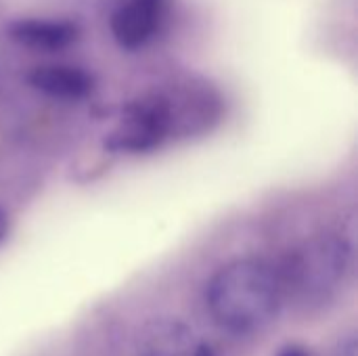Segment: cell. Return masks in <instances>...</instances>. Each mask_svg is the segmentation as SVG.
Here are the masks:
<instances>
[{"label": "cell", "instance_id": "cell-11", "mask_svg": "<svg viewBox=\"0 0 358 356\" xmlns=\"http://www.w3.org/2000/svg\"><path fill=\"white\" fill-rule=\"evenodd\" d=\"M191 356H218V355H216V350H214V346H212V344H208V342H197V346H195V350L191 353Z\"/></svg>", "mask_w": 358, "mask_h": 356}, {"label": "cell", "instance_id": "cell-7", "mask_svg": "<svg viewBox=\"0 0 358 356\" xmlns=\"http://www.w3.org/2000/svg\"><path fill=\"white\" fill-rule=\"evenodd\" d=\"M8 36L13 42L38 50V52H59L69 48L80 38V27L65 19H17L8 25Z\"/></svg>", "mask_w": 358, "mask_h": 356}, {"label": "cell", "instance_id": "cell-4", "mask_svg": "<svg viewBox=\"0 0 358 356\" xmlns=\"http://www.w3.org/2000/svg\"><path fill=\"white\" fill-rule=\"evenodd\" d=\"M172 0H115L109 15L113 40L126 50L151 44L164 29Z\"/></svg>", "mask_w": 358, "mask_h": 356}, {"label": "cell", "instance_id": "cell-5", "mask_svg": "<svg viewBox=\"0 0 358 356\" xmlns=\"http://www.w3.org/2000/svg\"><path fill=\"white\" fill-rule=\"evenodd\" d=\"M197 342V336L185 321L155 317L141 325L134 348L136 356H191Z\"/></svg>", "mask_w": 358, "mask_h": 356}, {"label": "cell", "instance_id": "cell-2", "mask_svg": "<svg viewBox=\"0 0 358 356\" xmlns=\"http://www.w3.org/2000/svg\"><path fill=\"white\" fill-rule=\"evenodd\" d=\"M352 266V245L344 235L319 233L292 248L275 271L285 300L321 306L338 294Z\"/></svg>", "mask_w": 358, "mask_h": 356}, {"label": "cell", "instance_id": "cell-1", "mask_svg": "<svg viewBox=\"0 0 358 356\" xmlns=\"http://www.w3.org/2000/svg\"><path fill=\"white\" fill-rule=\"evenodd\" d=\"M203 298L210 319L231 336L264 329L285 302L275 264L260 258H239L220 266L210 277Z\"/></svg>", "mask_w": 358, "mask_h": 356}, {"label": "cell", "instance_id": "cell-9", "mask_svg": "<svg viewBox=\"0 0 358 356\" xmlns=\"http://www.w3.org/2000/svg\"><path fill=\"white\" fill-rule=\"evenodd\" d=\"M275 356H315L313 348L306 346V344H300V342H289V344H283Z\"/></svg>", "mask_w": 358, "mask_h": 356}, {"label": "cell", "instance_id": "cell-3", "mask_svg": "<svg viewBox=\"0 0 358 356\" xmlns=\"http://www.w3.org/2000/svg\"><path fill=\"white\" fill-rule=\"evenodd\" d=\"M176 134L170 97L164 92L143 94L124 105L117 124L105 136V149L111 153L141 155L159 149Z\"/></svg>", "mask_w": 358, "mask_h": 356}, {"label": "cell", "instance_id": "cell-8", "mask_svg": "<svg viewBox=\"0 0 358 356\" xmlns=\"http://www.w3.org/2000/svg\"><path fill=\"white\" fill-rule=\"evenodd\" d=\"M331 356H357V336L355 334H348L346 338H342L334 346Z\"/></svg>", "mask_w": 358, "mask_h": 356}, {"label": "cell", "instance_id": "cell-6", "mask_svg": "<svg viewBox=\"0 0 358 356\" xmlns=\"http://www.w3.org/2000/svg\"><path fill=\"white\" fill-rule=\"evenodd\" d=\"M29 84L57 101H84L94 90V76L78 65H65V63H48L38 65L29 73Z\"/></svg>", "mask_w": 358, "mask_h": 356}, {"label": "cell", "instance_id": "cell-10", "mask_svg": "<svg viewBox=\"0 0 358 356\" xmlns=\"http://www.w3.org/2000/svg\"><path fill=\"white\" fill-rule=\"evenodd\" d=\"M8 229H10V220H8V214L0 208V245L6 241L8 237Z\"/></svg>", "mask_w": 358, "mask_h": 356}]
</instances>
